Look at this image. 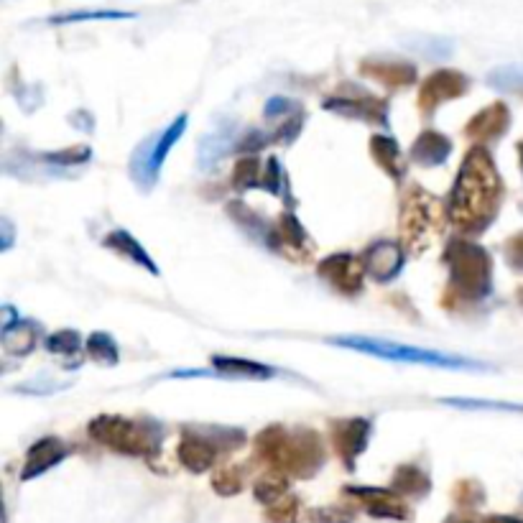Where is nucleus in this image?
I'll use <instances>...</instances> for the list:
<instances>
[{"label": "nucleus", "instance_id": "obj_1", "mask_svg": "<svg viewBox=\"0 0 523 523\" xmlns=\"http://www.w3.org/2000/svg\"><path fill=\"white\" fill-rule=\"evenodd\" d=\"M503 182L495 169L493 159L483 146L467 151L460 171H457L455 189L450 194L447 217L460 233L480 235L493 225L498 207H501Z\"/></svg>", "mask_w": 523, "mask_h": 523}, {"label": "nucleus", "instance_id": "obj_2", "mask_svg": "<svg viewBox=\"0 0 523 523\" xmlns=\"http://www.w3.org/2000/svg\"><path fill=\"white\" fill-rule=\"evenodd\" d=\"M256 457L271 470H281L291 478L309 480L325 465V444L314 429L289 432L281 424L261 429L256 437Z\"/></svg>", "mask_w": 523, "mask_h": 523}, {"label": "nucleus", "instance_id": "obj_3", "mask_svg": "<svg viewBox=\"0 0 523 523\" xmlns=\"http://www.w3.org/2000/svg\"><path fill=\"white\" fill-rule=\"evenodd\" d=\"M444 266L450 271V296L444 302L483 304L493 294V258L483 245L462 238L450 240Z\"/></svg>", "mask_w": 523, "mask_h": 523}, {"label": "nucleus", "instance_id": "obj_4", "mask_svg": "<svg viewBox=\"0 0 523 523\" xmlns=\"http://www.w3.org/2000/svg\"><path fill=\"white\" fill-rule=\"evenodd\" d=\"M92 442L103 444L108 450L126 457H141L154 462L161 452L164 429L159 421L151 419H126L118 414L95 416L87 427Z\"/></svg>", "mask_w": 523, "mask_h": 523}, {"label": "nucleus", "instance_id": "obj_5", "mask_svg": "<svg viewBox=\"0 0 523 523\" xmlns=\"http://www.w3.org/2000/svg\"><path fill=\"white\" fill-rule=\"evenodd\" d=\"M330 342L337 347L355 350V353L393 360V363L429 365V368H444V370H490L488 365L478 363V360H467V358H460V355L439 353V350H421V347L401 345V342H391V340H378V337L342 335V337H330Z\"/></svg>", "mask_w": 523, "mask_h": 523}, {"label": "nucleus", "instance_id": "obj_6", "mask_svg": "<svg viewBox=\"0 0 523 523\" xmlns=\"http://www.w3.org/2000/svg\"><path fill=\"white\" fill-rule=\"evenodd\" d=\"M444 210L439 199L427 189L409 187L401 199V215H398V230L404 238V248L409 253H424L444 230Z\"/></svg>", "mask_w": 523, "mask_h": 523}, {"label": "nucleus", "instance_id": "obj_7", "mask_svg": "<svg viewBox=\"0 0 523 523\" xmlns=\"http://www.w3.org/2000/svg\"><path fill=\"white\" fill-rule=\"evenodd\" d=\"M245 444V432L233 427H187L182 429L179 460L189 472L199 475L215 467L220 455L240 450Z\"/></svg>", "mask_w": 523, "mask_h": 523}, {"label": "nucleus", "instance_id": "obj_8", "mask_svg": "<svg viewBox=\"0 0 523 523\" xmlns=\"http://www.w3.org/2000/svg\"><path fill=\"white\" fill-rule=\"evenodd\" d=\"M187 126H189V115L182 113L174 118V123H171L166 131L156 133V136L151 138H143V143H138V148L131 156V166H128V171H131L133 184H136L141 192H151V189L156 187V182H159V171L161 166H164L166 156L171 154V148L177 146V141L184 136Z\"/></svg>", "mask_w": 523, "mask_h": 523}, {"label": "nucleus", "instance_id": "obj_9", "mask_svg": "<svg viewBox=\"0 0 523 523\" xmlns=\"http://www.w3.org/2000/svg\"><path fill=\"white\" fill-rule=\"evenodd\" d=\"M345 92H335L322 103V108L340 118L365 120V123H376V126H388V103L383 97L370 95L355 85L342 87Z\"/></svg>", "mask_w": 523, "mask_h": 523}, {"label": "nucleus", "instance_id": "obj_10", "mask_svg": "<svg viewBox=\"0 0 523 523\" xmlns=\"http://www.w3.org/2000/svg\"><path fill=\"white\" fill-rule=\"evenodd\" d=\"M345 495H350L355 503L368 511V516L373 518H388V521H411L414 511L406 503V498L401 493H396L393 488H373V485H350L342 490Z\"/></svg>", "mask_w": 523, "mask_h": 523}, {"label": "nucleus", "instance_id": "obj_11", "mask_svg": "<svg viewBox=\"0 0 523 523\" xmlns=\"http://www.w3.org/2000/svg\"><path fill=\"white\" fill-rule=\"evenodd\" d=\"M370 432H373V424L363 419V416L330 421L332 450H335V455L340 457L347 470H355V462L368 450Z\"/></svg>", "mask_w": 523, "mask_h": 523}, {"label": "nucleus", "instance_id": "obj_12", "mask_svg": "<svg viewBox=\"0 0 523 523\" xmlns=\"http://www.w3.org/2000/svg\"><path fill=\"white\" fill-rule=\"evenodd\" d=\"M360 261H363L368 279L378 281V284H391L404 271L406 248L404 243H396V240H376L365 248Z\"/></svg>", "mask_w": 523, "mask_h": 523}, {"label": "nucleus", "instance_id": "obj_13", "mask_svg": "<svg viewBox=\"0 0 523 523\" xmlns=\"http://www.w3.org/2000/svg\"><path fill=\"white\" fill-rule=\"evenodd\" d=\"M470 90V80L457 69H439V72L429 74L424 85L419 90V110L424 115H434L439 105L450 103V100H460L465 92Z\"/></svg>", "mask_w": 523, "mask_h": 523}, {"label": "nucleus", "instance_id": "obj_14", "mask_svg": "<svg viewBox=\"0 0 523 523\" xmlns=\"http://www.w3.org/2000/svg\"><path fill=\"white\" fill-rule=\"evenodd\" d=\"M317 276L342 296H358L363 291L365 268L363 261H358L353 253H335V256L319 261Z\"/></svg>", "mask_w": 523, "mask_h": 523}, {"label": "nucleus", "instance_id": "obj_15", "mask_svg": "<svg viewBox=\"0 0 523 523\" xmlns=\"http://www.w3.org/2000/svg\"><path fill=\"white\" fill-rule=\"evenodd\" d=\"M3 347L11 355H29L34 353L36 345L41 342V327L34 319H21V314L6 304L3 307V327H0Z\"/></svg>", "mask_w": 523, "mask_h": 523}, {"label": "nucleus", "instance_id": "obj_16", "mask_svg": "<svg viewBox=\"0 0 523 523\" xmlns=\"http://www.w3.org/2000/svg\"><path fill=\"white\" fill-rule=\"evenodd\" d=\"M238 123L235 120H220L210 133H207L197 146V166L202 171H210L220 164V159L238 148Z\"/></svg>", "mask_w": 523, "mask_h": 523}, {"label": "nucleus", "instance_id": "obj_17", "mask_svg": "<svg viewBox=\"0 0 523 523\" xmlns=\"http://www.w3.org/2000/svg\"><path fill=\"white\" fill-rule=\"evenodd\" d=\"M69 457L67 442H62L59 437H44L39 442H34L26 452V460L21 467V480L29 483V480L39 478L44 472H49L52 467H57L59 462H64Z\"/></svg>", "mask_w": 523, "mask_h": 523}, {"label": "nucleus", "instance_id": "obj_18", "mask_svg": "<svg viewBox=\"0 0 523 523\" xmlns=\"http://www.w3.org/2000/svg\"><path fill=\"white\" fill-rule=\"evenodd\" d=\"M228 215L233 217V222L243 230L245 235L251 240H256L258 245L268 248V251H281V238H279V228L276 225H268L261 215L251 210L245 202H230L228 205Z\"/></svg>", "mask_w": 523, "mask_h": 523}, {"label": "nucleus", "instance_id": "obj_19", "mask_svg": "<svg viewBox=\"0 0 523 523\" xmlns=\"http://www.w3.org/2000/svg\"><path fill=\"white\" fill-rule=\"evenodd\" d=\"M511 128V110L506 103H493L472 115L465 126V136L472 141H498Z\"/></svg>", "mask_w": 523, "mask_h": 523}, {"label": "nucleus", "instance_id": "obj_20", "mask_svg": "<svg viewBox=\"0 0 523 523\" xmlns=\"http://www.w3.org/2000/svg\"><path fill=\"white\" fill-rule=\"evenodd\" d=\"M360 74L370 77V80L381 82V85L391 87V90H401V87H411L416 82V67L409 62H386V59H368L360 64Z\"/></svg>", "mask_w": 523, "mask_h": 523}, {"label": "nucleus", "instance_id": "obj_21", "mask_svg": "<svg viewBox=\"0 0 523 523\" xmlns=\"http://www.w3.org/2000/svg\"><path fill=\"white\" fill-rule=\"evenodd\" d=\"M212 368L220 370L222 378L228 381H266V378L276 376V368L266 363H256V360L233 358V355H212Z\"/></svg>", "mask_w": 523, "mask_h": 523}, {"label": "nucleus", "instance_id": "obj_22", "mask_svg": "<svg viewBox=\"0 0 523 523\" xmlns=\"http://www.w3.org/2000/svg\"><path fill=\"white\" fill-rule=\"evenodd\" d=\"M370 156H373V161L386 171L393 182H404L406 171H409V161H406V156L401 154V148H398V143L391 136L376 133V136L370 138Z\"/></svg>", "mask_w": 523, "mask_h": 523}, {"label": "nucleus", "instance_id": "obj_23", "mask_svg": "<svg viewBox=\"0 0 523 523\" xmlns=\"http://www.w3.org/2000/svg\"><path fill=\"white\" fill-rule=\"evenodd\" d=\"M103 245H105V248H110L115 256L123 258V261L136 263V266L146 268V271L154 273V276H159V273H161L159 266L154 263V258L148 256L146 248H143V245L138 243V240L133 238L131 233H128V230H123V228L110 230V233L103 238Z\"/></svg>", "mask_w": 523, "mask_h": 523}, {"label": "nucleus", "instance_id": "obj_24", "mask_svg": "<svg viewBox=\"0 0 523 523\" xmlns=\"http://www.w3.org/2000/svg\"><path fill=\"white\" fill-rule=\"evenodd\" d=\"M452 154V141L447 136L437 131H424L419 138L414 141L409 151V159L419 166H427V169H434V166H442L444 161L450 159Z\"/></svg>", "mask_w": 523, "mask_h": 523}, {"label": "nucleus", "instance_id": "obj_25", "mask_svg": "<svg viewBox=\"0 0 523 523\" xmlns=\"http://www.w3.org/2000/svg\"><path fill=\"white\" fill-rule=\"evenodd\" d=\"M279 238H281V251L289 253L294 258H304V253H312V240H309V233L304 230V225L296 220L294 212H284L279 217Z\"/></svg>", "mask_w": 523, "mask_h": 523}, {"label": "nucleus", "instance_id": "obj_26", "mask_svg": "<svg viewBox=\"0 0 523 523\" xmlns=\"http://www.w3.org/2000/svg\"><path fill=\"white\" fill-rule=\"evenodd\" d=\"M391 488L404 498H424L432 493V478L419 465H398L393 470Z\"/></svg>", "mask_w": 523, "mask_h": 523}, {"label": "nucleus", "instance_id": "obj_27", "mask_svg": "<svg viewBox=\"0 0 523 523\" xmlns=\"http://www.w3.org/2000/svg\"><path fill=\"white\" fill-rule=\"evenodd\" d=\"M44 347L57 358L67 360V368L77 365V355L82 353V337L74 330H59L44 340Z\"/></svg>", "mask_w": 523, "mask_h": 523}, {"label": "nucleus", "instance_id": "obj_28", "mask_svg": "<svg viewBox=\"0 0 523 523\" xmlns=\"http://www.w3.org/2000/svg\"><path fill=\"white\" fill-rule=\"evenodd\" d=\"M286 493H289V475L281 470L266 472V475L258 478L256 485H253V495H256V501L263 503V506H271V503H276L279 498H284Z\"/></svg>", "mask_w": 523, "mask_h": 523}, {"label": "nucleus", "instance_id": "obj_29", "mask_svg": "<svg viewBox=\"0 0 523 523\" xmlns=\"http://www.w3.org/2000/svg\"><path fill=\"white\" fill-rule=\"evenodd\" d=\"M488 85L506 95L523 97V64H503L488 72Z\"/></svg>", "mask_w": 523, "mask_h": 523}, {"label": "nucleus", "instance_id": "obj_30", "mask_svg": "<svg viewBox=\"0 0 523 523\" xmlns=\"http://www.w3.org/2000/svg\"><path fill=\"white\" fill-rule=\"evenodd\" d=\"M85 350L87 355H90V360H95V363L100 365H108V368L118 365L120 360L118 342H115V337L108 335V332H92L85 342Z\"/></svg>", "mask_w": 523, "mask_h": 523}, {"label": "nucleus", "instance_id": "obj_31", "mask_svg": "<svg viewBox=\"0 0 523 523\" xmlns=\"http://www.w3.org/2000/svg\"><path fill=\"white\" fill-rule=\"evenodd\" d=\"M263 518H266V523H302L307 513H304L302 498L286 493L284 498H279V501L266 508Z\"/></svg>", "mask_w": 523, "mask_h": 523}, {"label": "nucleus", "instance_id": "obj_32", "mask_svg": "<svg viewBox=\"0 0 523 523\" xmlns=\"http://www.w3.org/2000/svg\"><path fill=\"white\" fill-rule=\"evenodd\" d=\"M92 159V148L90 146H72L64 148V151H49V154H41L39 161L46 166H54V174H62V169L67 166H82Z\"/></svg>", "mask_w": 523, "mask_h": 523}, {"label": "nucleus", "instance_id": "obj_33", "mask_svg": "<svg viewBox=\"0 0 523 523\" xmlns=\"http://www.w3.org/2000/svg\"><path fill=\"white\" fill-rule=\"evenodd\" d=\"M263 179V164L253 154H245L238 159L233 169V187L245 192V189H261Z\"/></svg>", "mask_w": 523, "mask_h": 523}, {"label": "nucleus", "instance_id": "obj_34", "mask_svg": "<svg viewBox=\"0 0 523 523\" xmlns=\"http://www.w3.org/2000/svg\"><path fill=\"white\" fill-rule=\"evenodd\" d=\"M243 485H245V470L238 465H225L212 475V490H215L217 495H225V498L238 495L240 490H243Z\"/></svg>", "mask_w": 523, "mask_h": 523}, {"label": "nucleus", "instance_id": "obj_35", "mask_svg": "<svg viewBox=\"0 0 523 523\" xmlns=\"http://www.w3.org/2000/svg\"><path fill=\"white\" fill-rule=\"evenodd\" d=\"M452 501H455V506L462 508V511H475V508H480L485 503L483 485L470 478L460 480V483L455 485V490H452Z\"/></svg>", "mask_w": 523, "mask_h": 523}, {"label": "nucleus", "instance_id": "obj_36", "mask_svg": "<svg viewBox=\"0 0 523 523\" xmlns=\"http://www.w3.org/2000/svg\"><path fill=\"white\" fill-rule=\"evenodd\" d=\"M261 189H266L268 194H276V197H284L286 189H289V182H286V171L281 169V164L276 156H268L266 159V166H263Z\"/></svg>", "mask_w": 523, "mask_h": 523}, {"label": "nucleus", "instance_id": "obj_37", "mask_svg": "<svg viewBox=\"0 0 523 523\" xmlns=\"http://www.w3.org/2000/svg\"><path fill=\"white\" fill-rule=\"evenodd\" d=\"M136 13L126 11H74L64 13V16L49 18V23L54 26H64V23H80V21H120V18H133Z\"/></svg>", "mask_w": 523, "mask_h": 523}, {"label": "nucleus", "instance_id": "obj_38", "mask_svg": "<svg viewBox=\"0 0 523 523\" xmlns=\"http://www.w3.org/2000/svg\"><path fill=\"white\" fill-rule=\"evenodd\" d=\"M307 521L309 523H353L355 511L353 508H345V506L312 508V511H307Z\"/></svg>", "mask_w": 523, "mask_h": 523}, {"label": "nucleus", "instance_id": "obj_39", "mask_svg": "<svg viewBox=\"0 0 523 523\" xmlns=\"http://www.w3.org/2000/svg\"><path fill=\"white\" fill-rule=\"evenodd\" d=\"M271 141V133H263L258 131V128H251V131H245L243 136L238 138V148L235 151H240V154H258L261 148H266Z\"/></svg>", "mask_w": 523, "mask_h": 523}, {"label": "nucleus", "instance_id": "obj_40", "mask_svg": "<svg viewBox=\"0 0 523 523\" xmlns=\"http://www.w3.org/2000/svg\"><path fill=\"white\" fill-rule=\"evenodd\" d=\"M296 110H299V105L291 103L289 97L276 95L266 103V108H263V115H266V118H271V120H281V118H289V115L296 113Z\"/></svg>", "mask_w": 523, "mask_h": 523}, {"label": "nucleus", "instance_id": "obj_41", "mask_svg": "<svg viewBox=\"0 0 523 523\" xmlns=\"http://www.w3.org/2000/svg\"><path fill=\"white\" fill-rule=\"evenodd\" d=\"M503 253H506L508 266H511L513 271L523 273V230L506 240V245H503Z\"/></svg>", "mask_w": 523, "mask_h": 523}, {"label": "nucleus", "instance_id": "obj_42", "mask_svg": "<svg viewBox=\"0 0 523 523\" xmlns=\"http://www.w3.org/2000/svg\"><path fill=\"white\" fill-rule=\"evenodd\" d=\"M444 404L465 406V409H501V411H523V406L493 404V401H475V398H444Z\"/></svg>", "mask_w": 523, "mask_h": 523}, {"label": "nucleus", "instance_id": "obj_43", "mask_svg": "<svg viewBox=\"0 0 523 523\" xmlns=\"http://www.w3.org/2000/svg\"><path fill=\"white\" fill-rule=\"evenodd\" d=\"M416 49H421V54H427V57H432V59H442V57H447V54H452V41L429 39L421 46H416Z\"/></svg>", "mask_w": 523, "mask_h": 523}, {"label": "nucleus", "instance_id": "obj_44", "mask_svg": "<svg viewBox=\"0 0 523 523\" xmlns=\"http://www.w3.org/2000/svg\"><path fill=\"white\" fill-rule=\"evenodd\" d=\"M0 230H3V251H11L13 248V240H16V230H13L11 220H0Z\"/></svg>", "mask_w": 523, "mask_h": 523}, {"label": "nucleus", "instance_id": "obj_45", "mask_svg": "<svg viewBox=\"0 0 523 523\" xmlns=\"http://www.w3.org/2000/svg\"><path fill=\"white\" fill-rule=\"evenodd\" d=\"M480 523H523V521L521 518H513V516H490Z\"/></svg>", "mask_w": 523, "mask_h": 523}, {"label": "nucleus", "instance_id": "obj_46", "mask_svg": "<svg viewBox=\"0 0 523 523\" xmlns=\"http://www.w3.org/2000/svg\"><path fill=\"white\" fill-rule=\"evenodd\" d=\"M444 523H480V521H472V518L467 516H450Z\"/></svg>", "mask_w": 523, "mask_h": 523}, {"label": "nucleus", "instance_id": "obj_47", "mask_svg": "<svg viewBox=\"0 0 523 523\" xmlns=\"http://www.w3.org/2000/svg\"><path fill=\"white\" fill-rule=\"evenodd\" d=\"M516 151H518V161H521V171H523V141L518 143V146H516Z\"/></svg>", "mask_w": 523, "mask_h": 523}, {"label": "nucleus", "instance_id": "obj_48", "mask_svg": "<svg viewBox=\"0 0 523 523\" xmlns=\"http://www.w3.org/2000/svg\"><path fill=\"white\" fill-rule=\"evenodd\" d=\"M518 302H521V307H523V286H521V289H518Z\"/></svg>", "mask_w": 523, "mask_h": 523}]
</instances>
